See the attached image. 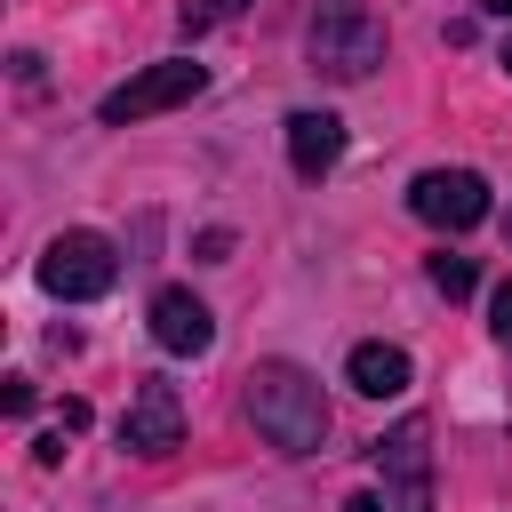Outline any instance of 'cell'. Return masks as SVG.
Listing matches in <instances>:
<instances>
[{
	"label": "cell",
	"mask_w": 512,
	"mask_h": 512,
	"mask_svg": "<svg viewBox=\"0 0 512 512\" xmlns=\"http://www.w3.org/2000/svg\"><path fill=\"white\" fill-rule=\"evenodd\" d=\"M248 416H256V432H264L272 448H288V456H320V440H328L320 376H304L296 360H264V368H248Z\"/></svg>",
	"instance_id": "cell-1"
},
{
	"label": "cell",
	"mask_w": 512,
	"mask_h": 512,
	"mask_svg": "<svg viewBox=\"0 0 512 512\" xmlns=\"http://www.w3.org/2000/svg\"><path fill=\"white\" fill-rule=\"evenodd\" d=\"M304 48H312V64H320L328 80H368V72L384 64V24H376L360 0H328V8L312 16Z\"/></svg>",
	"instance_id": "cell-2"
},
{
	"label": "cell",
	"mask_w": 512,
	"mask_h": 512,
	"mask_svg": "<svg viewBox=\"0 0 512 512\" xmlns=\"http://www.w3.org/2000/svg\"><path fill=\"white\" fill-rule=\"evenodd\" d=\"M200 88H208V64L168 56V64H144L136 80H120V88L96 104V120H104V128H128V120H152V112H168V104H192Z\"/></svg>",
	"instance_id": "cell-3"
},
{
	"label": "cell",
	"mask_w": 512,
	"mask_h": 512,
	"mask_svg": "<svg viewBox=\"0 0 512 512\" xmlns=\"http://www.w3.org/2000/svg\"><path fill=\"white\" fill-rule=\"evenodd\" d=\"M112 280H120V256H112V240H104V232H56V240L40 248V288H48V296H64V304L104 296Z\"/></svg>",
	"instance_id": "cell-4"
},
{
	"label": "cell",
	"mask_w": 512,
	"mask_h": 512,
	"mask_svg": "<svg viewBox=\"0 0 512 512\" xmlns=\"http://www.w3.org/2000/svg\"><path fill=\"white\" fill-rule=\"evenodd\" d=\"M376 472H384V496L392 512H432V424L408 416L376 440Z\"/></svg>",
	"instance_id": "cell-5"
},
{
	"label": "cell",
	"mask_w": 512,
	"mask_h": 512,
	"mask_svg": "<svg viewBox=\"0 0 512 512\" xmlns=\"http://www.w3.org/2000/svg\"><path fill=\"white\" fill-rule=\"evenodd\" d=\"M120 448H136V456H168V448H184V392H176L168 376H144V384L128 392Z\"/></svg>",
	"instance_id": "cell-6"
},
{
	"label": "cell",
	"mask_w": 512,
	"mask_h": 512,
	"mask_svg": "<svg viewBox=\"0 0 512 512\" xmlns=\"http://www.w3.org/2000/svg\"><path fill=\"white\" fill-rule=\"evenodd\" d=\"M408 208H416L424 224H440V232H472V224L488 216V184H480L472 168H424V176L408 184Z\"/></svg>",
	"instance_id": "cell-7"
},
{
	"label": "cell",
	"mask_w": 512,
	"mask_h": 512,
	"mask_svg": "<svg viewBox=\"0 0 512 512\" xmlns=\"http://www.w3.org/2000/svg\"><path fill=\"white\" fill-rule=\"evenodd\" d=\"M152 344H160V352H208V344H216L208 304H200L192 288H160V296H152Z\"/></svg>",
	"instance_id": "cell-8"
},
{
	"label": "cell",
	"mask_w": 512,
	"mask_h": 512,
	"mask_svg": "<svg viewBox=\"0 0 512 512\" xmlns=\"http://www.w3.org/2000/svg\"><path fill=\"white\" fill-rule=\"evenodd\" d=\"M344 160V120L336 112H296L288 120V168L296 176H328Z\"/></svg>",
	"instance_id": "cell-9"
},
{
	"label": "cell",
	"mask_w": 512,
	"mask_h": 512,
	"mask_svg": "<svg viewBox=\"0 0 512 512\" xmlns=\"http://www.w3.org/2000/svg\"><path fill=\"white\" fill-rule=\"evenodd\" d=\"M344 376H352V392L392 400V392H408V352H400V344H352Z\"/></svg>",
	"instance_id": "cell-10"
},
{
	"label": "cell",
	"mask_w": 512,
	"mask_h": 512,
	"mask_svg": "<svg viewBox=\"0 0 512 512\" xmlns=\"http://www.w3.org/2000/svg\"><path fill=\"white\" fill-rule=\"evenodd\" d=\"M424 272H432V288H440L448 304H464V296H472V280H480V272H472V256H448V248H440Z\"/></svg>",
	"instance_id": "cell-11"
},
{
	"label": "cell",
	"mask_w": 512,
	"mask_h": 512,
	"mask_svg": "<svg viewBox=\"0 0 512 512\" xmlns=\"http://www.w3.org/2000/svg\"><path fill=\"white\" fill-rule=\"evenodd\" d=\"M232 8H240V0H184L176 16H184V32H208V24H224Z\"/></svg>",
	"instance_id": "cell-12"
},
{
	"label": "cell",
	"mask_w": 512,
	"mask_h": 512,
	"mask_svg": "<svg viewBox=\"0 0 512 512\" xmlns=\"http://www.w3.org/2000/svg\"><path fill=\"white\" fill-rule=\"evenodd\" d=\"M488 328H496V336H504V344H512V280H504V288H496V296H488Z\"/></svg>",
	"instance_id": "cell-13"
},
{
	"label": "cell",
	"mask_w": 512,
	"mask_h": 512,
	"mask_svg": "<svg viewBox=\"0 0 512 512\" xmlns=\"http://www.w3.org/2000/svg\"><path fill=\"white\" fill-rule=\"evenodd\" d=\"M0 408H8V416H32V384L8 376V384H0Z\"/></svg>",
	"instance_id": "cell-14"
},
{
	"label": "cell",
	"mask_w": 512,
	"mask_h": 512,
	"mask_svg": "<svg viewBox=\"0 0 512 512\" xmlns=\"http://www.w3.org/2000/svg\"><path fill=\"white\" fill-rule=\"evenodd\" d=\"M344 512H392L384 496H344Z\"/></svg>",
	"instance_id": "cell-15"
},
{
	"label": "cell",
	"mask_w": 512,
	"mask_h": 512,
	"mask_svg": "<svg viewBox=\"0 0 512 512\" xmlns=\"http://www.w3.org/2000/svg\"><path fill=\"white\" fill-rule=\"evenodd\" d=\"M480 8H488V16H512V0H480Z\"/></svg>",
	"instance_id": "cell-16"
},
{
	"label": "cell",
	"mask_w": 512,
	"mask_h": 512,
	"mask_svg": "<svg viewBox=\"0 0 512 512\" xmlns=\"http://www.w3.org/2000/svg\"><path fill=\"white\" fill-rule=\"evenodd\" d=\"M504 240H512V208H504Z\"/></svg>",
	"instance_id": "cell-17"
},
{
	"label": "cell",
	"mask_w": 512,
	"mask_h": 512,
	"mask_svg": "<svg viewBox=\"0 0 512 512\" xmlns=\"http://www.w3.org/2000/svg\"><path fill=\"white\" fill-rule=\"evenodd\" d=\"M504 72H512V40H504Z\"/></svg>",
	"instance_id": "cell-18"
}]
</instances>
